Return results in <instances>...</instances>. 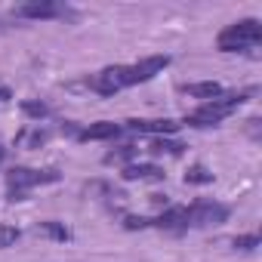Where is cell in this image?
Listing matches in <instances>:
<instances>
[{
	"mask_svg": "<svg viewBox=\"0 0 262 262\" xmlns=\"http://www.w3.org/2000/svg\"><path fill=\"white\" fill-rule=\"evenodd\" d=\"M148 151H151V155H170V158H179V155L185 151V145H182L179 139H170V136H155L151 145H148Z\"/></svg>",
	"mask_w": 262,
	"mask_h": 262,
	"instance_id": "cell-14",
	"label": "cell"
},
{
	"mask_svg": "<svg viewBox=\"0 0 262 262\" xmlns=\"http://www.w3.org/2000/svg\"><path fill=\"white\" fill-rule=\"evenodd\" d=\"M62 173L59 170H34V167H13L7 173V201H25L31 188L37 185H53L59 182Z\"/></svg>",
	"mask_w": 262,
	"mask_h": 262,
	"instance_id": "cell-3",
	"label": "cell"
},
{
	"mask_svg": "<svg viewBox=\"0 0 262 262\" xmlns=\"http://www.w3.org/2000/svg\"><path fill=\"white\" fill-rule=\"evenodd\" d=\"M228 207L216 204V201H194L185 207V222L188 228H210V225H222L228 219Z\"/></svg>",
	"mask_w": 262,
	"mask_h": 262,
	"instance_id": "cell-4",
	"label": "cell"
},
{
	"mask_svg": "<svg viewBox=\"0 0 262 262\" xmlns=\"http://www.w3.org/2000/svg\"><path fill=\"white\" fill-rule=\"evenodd\" d=\"M19 19H59L65 16V7L62 4H53V0H40V4H25L16 10Z\"/></svg>",
	"mask_w": 262,
	"mask_h": 262,
	"instance_id": "cell-11",
	"label": "cell"
},
{
	"mask_svg": "<svg viewBox=\"0 0 262 262\" xmlns=\"http://www.w3.org/2000/svg\"><path fill=\"white\" fill-rule=\"evenodd\" d=\"M120 133H123L120 123H114V120H99V123L83 126L80 133H77V139H80V142H105V139H117Z\"/></svg>",
	"mask_w": 262,
	"mask_h": 262,
	"instance_id": "cell-8",
	"label": "cell"
},
{
	"mask_svg": "<svg viewBox=\"0 0 262 262\" xmlns=\"http://www.w3.org/2000/svg\"><path fill=\"white\" fill-rule=\"evenodd\" d=\"M210 182H213V173H210L204 164L188 167V173H185V185H210Z\"/></svg>",
	"mask_w": 262,
	"mask_h": 262,
	"instance_id": "cell-16",
	"label": "cell"
},
{
	"mask_svg": "<svg viewBox=\"0 0 262 262\" xmlns=\"http://www.w3.org/2000/svg\"><path fill=\"white\" fill-rule=\"evenodd\" d=\"M170 65V56H148V59H139L136 65H126V83L136 86V83H148L155 74H161L164 68Z\"/></svg>",
	"mask_w": 262,
	"mask_h": 262,
	"instance_id": "cell-6",
	"label": "cell"
},
{
	"mask_svg": "<svg viewBox=\"0 0 262 262\" xmlns=\"http://www.w3.org/2000/svg\"><path fill=\"white\" fill-rule=\"evenodd\" d=\"M155 228L161 231H170V234H185L188 231V222H185V207H167L158 219H151Z\"/></svg>",
	"mask_w": 262,
	"mask_h": 262,
	"instance_id": "cell-10",
	"label": "cell"
},
{
	"mask_svg": "<svg viewBox=\"0 0 262 262\" xmlns=\"http://www.w3.org/2000/svg\"><path fill=\"white\" fill-rule=\"evenodd\" d=\"M148 225H151V219H145V216H123V228H129V231L148 228Z\"/></svg>",
	"mask_w": 262,
	"mask_h": 262,
	"instance_id": "cell-21",
	"label": "cell"
},
{
	"mask_svg": "<svg viewBox=\"0 0 262 262\" xmlns=\"http://www.w3.org/2000/svg\"><path fill=\"white\" fill-rule=\"evenodd\" d=\"M13 99V90L10 86H0V102H10Z\"/></svg>",
	"mask_w": 262,
	"mask_h": 262,
	"instance_id": "cell-22",
	"label": "cell"
},
{
	"mask_svg": "<svg viewBox=\"0 0 262 262\" xmlns=\"http://www.w3.org/2000/svg\"><path fill=\"white\" fill-rule=\"evenodd\" d=\"M182 93H185V96H191V99H204V102H213V99H219L225 90H222L216 80H201V83H188V86H182Z\"/></svg>",
	"mask_w": 262,
	"mask_h": 262,
	"instance_id": "cell-12",
	"label": "cell"
},
{
	"mask_svg": "<svg viewBox=\"0 0 262 262\" xmlns=\"http://www.w3.org/2000/svg\"><path fill=\"white\" fill-rule=\"evenodd\" d=\"M120 176L126 182H164L167 179L164 167H158V164H126Z\"/></svg>",
	"mask_w": 262,
	"mask_h": 262,
	"instance_id": "cell-9",
	"label": "cell"
},
{
	"mask_svg": "<svg viewBox=\"0 0 262 262\" xmlns=\"http://www.w3.org/2000/svg\"><path fill=\"white\" fill-rule=\"evenodd\" d=\"M22 114L40 123L43 117H50V105H47V102H37V99H25V102H22Z\"/></svg>",
	"mask_w": 262,
	"mask_h": 262,
	"instance_id": "cell-15",
	"label": "cell"
},
{
	"mask_svg": "<svg viewBox=\"0 0 262 262\" xmlns=\"http://www.w3.org/2000/svg\"><path fill=\"white\" fill-rule=\"evenodd\" d=\"M34 231L40 234V237H50V241H71V228L65 225V222H56V219H47V222H37L34 225Z\"/></svg>",
	"mask_w": 262,
	"mask_h": 262,
	"instance_id": "cell-13",
	"label": "cell"
},
{
	"mask_svg": "<svg viewBox=\"0 0 262 262\" xmlns=\"http://www.w3.org/2000/svg\"><path fill=\"white\" fill-rule=\"evenodd\" d=\"M0 161H4V148H0Z\"/></svg>",
	"mask_w": 262,
	"mask_h": 262,
	"instance_id": "cell-23",
	"label": "cell"
},
{
	"mask_svg": "<svg viewBox=\"0 0 262 262\" xmlns=\"http://www.w3.org/2000/svg\"><path fill=\"white\" fill-rule=\"evenodd\" d=\"M182 123L170 120V117H136V120H126V129L133 133H145V136H173Z\"/></svg>",
	"mask_w": 262,
	"mask_h": 262,
	"instance_id": "cell-7",
	"label": "cell"
},
{
	"mask_svg": "<svg viewBox=\"0 0 262 262\" xmlns=\"http://www.w3.org/2000/svg\"><path fill=\"white\" fill-rule=\"evenodd\" d=\"M231 244H234V250H244L247 253V250H256L259 247V234H237Z\"/></svg>",
	"mask_w": 262,
	"mask_h": 262,
	"instance_id": "cell-20",
	"label": "cell"
},
{
	"mask_svg": "<svg viewBox=\"0 0 262 262\" xmlns=\"http://www.w3.org/2000/svg\"><path fill=\"white\" fill-rule=\"evenodd\" d=\"M247 96H250V93H222V96L213 99V102H201V108H194V111L185 117V123H188V126H198V129H204V126H219L225 117H231V114L237 111V105L247 102Z\"/></svg>",
	"mask_w": 262,
	"mask_h": 262,
	"instance_id": "cell-1",
	"label": "cell"
},
{
	"mask_svg": "<svg viewBox=\"0 0 262 262\" xmlns=\"http://www.w3.org/2000/svg\"><path fill=\"white\" fill-rule=\"evenodd\" d=\"M136 155H139L136 145H120V148H114V151L105 155V164H129Z\"/></svg>",
	"mask_w": 262,
	"mask_h": 262,
	"instance_id": "cell-17",
	"label": "cell"
},
{
	"mask_svg": "<svg viewBox=\"0 0 262 262\" xmlns=\"http://www.w3.org/2000/svg\"><path fill=\"white\" fill-rule=\"evenodd\" d=\"M86 86L96 90L99 96H114V93L126 90L129 86L126 83V65H108V68H102L99 74L86 77Z\"/></svg>",
	"mask_w": 262,
	"mask_h": 262,
	"instance_id": "cell-5",
	"label": "cell"
},
{
	"mask_svg": "<svg viewBox=\"0 0 262 262\" xmlns=\"http://www.w3.org/2000/svg\"><path fill=\"white\" fill-rule=\"evenodd\" d=\"M19 237H22V231H19L16 225H7V222H0V250L13 247V244H16Z\"/></svg>",
	"mask_w": 262,
	"mask_h": 262,
	"instance_id": "cell-19",
	"label": "cell"
},
{
	"mask_svg": "<svg viewBox=\"0 0 262 262\" xmlns=\"http://www.w3.org/2000/svg\"><path fill=\"white\" fill-rule=\"evenodd\" d=\"M262 40V22L259 19H241V22H231L219 31L216 37V50L222 53H244V50H253L259 47Z\"/></svg>",
	"mask_w": 262,
	"mask_h": 262,
	"instance_id": "cell-2",
	"label": "cell"
},
{
	"mask_svg": "<svg viewBox=\"0 0 262 262\" xmlns=\"http://www.w3.org/2000/svg\"><path fill=\"white\" fill-rule=\"evenodd\" d=\"M47 139H50V129H31V133L25 129V133H19V142H25L28 148H40Z\"/></svg>",
	"mask_w": 262,
	"mask_h": 262,
	"instance_id": "cell-18",
	"label": "cell"
}]
</instances>
